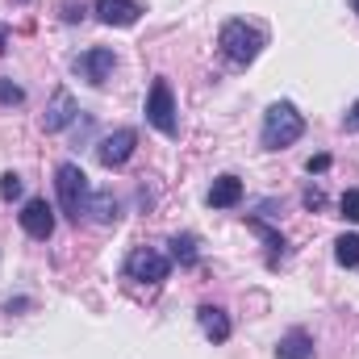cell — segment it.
Wrapping results in <instances>:
<instances>
[{
  "label": "cell",
  "mask_w": 359,
  "mask_h": 359,
  "mask_svg": "<svg viewBox=\"0 0 359 359\" xmlns=\"http://www.w3.org/2000/svg\"><path fill=\"white\" fill-rule=\"evenodd\" d=\"M301 134H305V117L297 113L292 100H276L268 113H264V130H259L264 151H284V147H292Z\"/></svg>",
  "instance_id": "6da1fadb"
},
{
  "label": "cell",
  "mask_w": 359,
  "mask_h": 359,
  "mask_svg": "<svg viewBox=\"0 0 359 359\" xmlns=\"http://www.w3.org/2000/svg\"><path fill=\"white\" fill-rule=\"evenodd\" d=\"M264 29H255V25H247V21H226L222 25V34H217V46H222V55L230 59V63H238V67H247V63H255L259 59V50H264Z\"/></svg>",
  "instance_id": "7a4b0ae2"
},
{
  "label": "cell",
  "mask_w": 359,
  "mask_h": 359,
  "mask_svg": "<svg viewBox=\"0 0 359 359\" xmlns=\"http://www.w3.org/2000/svg\"><path fill=\"white\" fill-rule=\"evenodd\" d=\"M55 192H59L63 213H67L72 222H84L92 188H88V176L80 172V163H59V168H55Z\"/></svg>",
  "instance_id": "3957f363"
},
{
  "label": "cell",
  "mask_w": 359,
  "mask_h": 359,
  "mask_svg": "<svg viewBox=\"0 0 359 359\" xmlns=\"http://www.w3.org/2000/svg\"><path fill=\"white\" fill-rule=\"evenodd\" d=\"M147 121H151L159 134H168V138H176V134H180L176 96H172V84H168V80H155L151 92H147Z\"/></svg>",
  "instance_id": "277c9868"
},
{
  "label": "cell",
  "mask_w": 359,
  "mask_h": 359,
  "mask_svg": "<svg viewBox=\"0 0 359 359\" xmlns=\"http://www.w3.org/2000/svg\"><path fill=\"white\" fill-rule=\"evenodd\" d=\"M168 271H172V259H168L163 251H155V247H134L130 259H126V276L138 280V284H151V288L163 284Z\"/></svg>",
  "instance_id": "5b68a950"
},
{
  "label": "cell",
  "mask_w": 359,
  "mask_h": 359,
  "mask_svg": "<svg viewBox=\"0 0 359 359\" xmlns=\"http://www.w3.org/2000/svg\"><path fill=\"white\" fill-rule=\"evenodd\" d=\"M134 147H138V130L121 126V130H113V134H104V138H100L96 159H100V168H121V163H130Z\"/></svg>",
  "instance_id": "8992f818"
},
{
  "label": "cell",
  "mask_w": 359,
  "mask_h": 359,
  "mask_svg": "<svg viewBox=\"0 0 359 359\" xmlns=\"http://www.w3.org/2000/svg\"><path fill=\"white\" fill-rule=\"evenodd\" d=\"M76 76L80 80H88V84H104L109 76H113V67H117V55L109 50V46H92V50H84V55H76Z\"/></svg>",
  "instance_id": "52a82bcc"
},
{
  "label": "cell",
  "mask_w": 359,
  "mask_h": 359,
  "mask_svg": "<svg viewBox=\"0 0 359 359\" xmlns=\"http://www.w3.org/2000/svg\"><path fill=\"white\" fill-rule=\"evenodd\" d=\"M21 230H25L34 243H46V238L55 234V209H50L42 196L25 201V209H21Z\"/></svg>",
  "instance_id": "ba28073f"
},
{
  "label": "cell",
  "mask_w": 359,
  "mask_h": 359,
  "mask_svg": "<svg viewBox=\"0 0 359 359\" xmlns=\"http://www.w3.org/2000/svg\"><path fill=\"white\" fill-rule=\"evenodd\" d=\"M76 117H80V104H76V96H72L67 88H59L55 96H50L46 113H42V130H46V134H59V130H67Z\"/></svg>",
  "instance_id": "9c48e42d"
},
{
  "label": "cell",
  "mask_w": 359,
  "mask_h": 359,
  "mask_svg": "<svg viewBox=\"0 0 359 359\" xmlns=\"http://www.w3.org/2000/svg\"><path fill=\"white\" fill-rule=\"evenodd\" d=\"M96 17H100L104 25L126 29V25H134V21L142 17V4H138V0H96Z\"/></svg>",
  "instance_id": "30bf717a"
},
{
  "label": "cell",
  "mask_w": 359,
  "mask_h": 359,
  "mask_svg": "<svg viewBox=\"0 0 359 359\" xmlns=\"http://www.w3.org/2000/svg\"><path fill=\"white\" fill-rule=\"evenodd\" d=\"M243 201V180L238 176H217L213 188H209V205L213 209H234Z\"/></svg>",
  "instance_id": "8fae6325"
},
{
  "label": "cell",
  "mask_w": 359,
  "mask_h": 359,
  "mask_svg": "<svg viewBox=\"0 0 359 359\" xmlns=\"http://www.w3.org/2000/svg\"><path fill=\"white\" fill-rule=\"evenodd\" d=\"M196 322H201V330H205L213 343H226V339H230V318H226V309L201 305V309H196Z\"/></svg>",
  "instance_id": "7c38bea8"
},
{
  "label": "cell",
  "mask_w": 359,
  "mask_h": 359,
  "mask_svg": "<svg viewBox=\"0 0 359 359\" xmlns=\"http://www.w3.org/2000/svg\"><path fill=\"white\" fill-rule=\"evenodd\" d=\"M276 359H313V339L309 330H288L276 343Z\"/></svg>",
  "instance_id": "4fadbf2b"
},
{
  "label": "cell",
  "mask_w": 359,
  "mask_h": 359,
  "mask_svg": "<svg viewBox=\"0 0 359 359\" xmlns=\"http://www.w3.org/2000/svg\"><path fill=\"white\" fill-rule=\"evenodd\" d=\"M88 222H100V226H109V222H117L121 217V201L113 196V192H92L88 196V213H84Z\"/></svg>",
  "instance_id": "5bb4252c"
},
{
  "label": "cell",
  "mask_w": 359,
  "mask_h": 359,
  "mask_svg": "<svg viewBox=\"0 0 359 359\" xmlns=\"http://www.w3.org/2000/svg\"><path fill=\"white\" fill-rule=\"evenodd\" d=\"M334 259H339L343 268H359V234H343V238L334 243Z\"/></svg>",
  "instance_id": "9a60e30c"
},
{
  "label": "cell",
  "mask_w": 359,
  "mask_h": 359,
  "mask_svg": "<svg viewBox=\"0 0 359 359\" xmlns=\"http://www.w3.org/2000/svg\"><path fill=\"white\" fill-rule=\"evenodd\" d=\"M172 255H176L184 268H192V264L201 259V251H196V238H192V234H176V238H172Z\"/></svg>",
  "instance_id": "2e32d148"
},
{
  "label": "cell",
  "mask_w": 359,
  "mask_h": 359,
  "mask_svg": "<svg viewBox=\"0 0 359 359\" xmlns=\"http://www.w3.org/2000/svg\"><path fill=\"white\" fill-rule=\"evenodd\" d=\"M247 226H251V230H255V234H259V238L268 243V247H271V255H276V251L284 255V234H280V230H271L268 222H259V217H251Z\"/></svg>",
  "instance_id": "e0dca14e"
},
{
  "label": "cell",
  "mask_w": 359,
  "mask_h": 359,
  "mask_svg": "<svg viewBox=\"0 0 359 359\" xmlns=\"http://www.w3.org/2000/svg\"><path fill=\"white\" fill-rule=\"evenodd\" d=\"M21 100H25L21 84H13V80H0V104H4V109H13V104H21Z\"/></svg>",
  "instance_id": "ac0fdd59"
},
{
  "label": "cell",
  "mask_w": 359,
  "mask_h": 359,
  "mask_svg": "<svg viewBox=\"0 0 359 359\" xmlns=\"http://www.w3.org/2000/svg\"><path fill=\"white\" fill-rule=\"evenodd\" d=\"M339 209H343V222H359V188H351V192H343Z\"/></svg>",
  "instance_id": "d6986e66"
},
{
  "label": "cell",
  "mask_w": 359,
  "mask_h": 359,
  "mask_svg": "<svg viewBox=\"0 0 359 359\" xmlns=\"http://www.w3.org/2000/svg\"><path fill=\"white\" fill-rule=\"evenodd\" d=\"M0 196H4V201H17V196H21V176H17V172H4V176H0Z\"/></svg>",
  "instance_id": "ffe728a7"
},
{
  "label": "cell",
  "mask_w": 359,
  "mask_h": 359,
  "mask_svg": "<svg viewBox=\"0 0 359 359\" xmlns=\"http://www.w3.org/2000/svg\"><path fill=\"white\" fill-rule=\"evenodd\" d=\"M301 201H305V209H322V205H326V192H322V188H305Z\"/></svg>",
  "instance_id": "44dd1931"
},
{
  "label": "cell",
  "mask_w": 359,
  "mask_h": 359,
  "mask_svg": "<svg viewBox=\"0 0 359 359\" xmlns=\"http://www.w3.org/2000/svg\"><path fill=\"white\" fill-rule=\"evenodd\" d=\"M343 130H347V134H359V100L347 109V117H343Z\"/></svg>",
  "instance_id": "7402d4cb"
},
{
  "label": "cell",
  "mask_w": 359,
  "mask_h": 359,
  "mask_svg": "<svg viewBox=\"0 0 359 359\" xmlns=\"http://www.w3.org/2000/svg\"><path fill=\"white\" fill-rule=\"evenodd\" d=\"M305 168H309V176H313V172H326V168H330V155H313Z\"/></svg>",
  "instance_id": "603a6c76"
},
{
  "label": "cell",
  "mask_w": 359,
  "mask_h": 359,
  "mask_svg": "<svg viewBox=\"0 0 359 359\" xmlns=\"http://www.w3.org/2000/svg\"><path fill=\"white\" fill-rule=\"evenodd\" d=\"M84 17V4L76 8V4H63V21H80Z\"/></svg>",
  "instance_id": "cb8c5ba5"
},
{
  "label": "cell",
  "mask_w": 359,
  "mask_h": 359,
  "mask_svg": "<svg viewBox=\"0 0 359 359\" xmlns=\"http://www.w3.org/2000/svg\"><path fill=\"white\" fill-rule=\"evenodd\" d=\"M4 50H8V29L0 25V55H4Z\"/></svg>",
  "instance_id": "d4e9b609"
},
{
  "label": "cell",
  "mask_w": 359,
  "mask_h": 359,
  "mask_svg": "<svg viewBox=\"0 0 359 359\" xmlns=\"http://www.w3.org/2000/svg\"><path fill=\"white\" fill-rule=\"evenodd\" d=\"M351 8H355V13H359V0H351Z\"/></svg>",
  "instance_id": "484cf974"
}]
</instances>
